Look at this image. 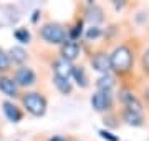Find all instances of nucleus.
Segmentation results:
<instances>
[{"label":"nucleus","instance_id":"f257e3e1","mask_svg":"<svg viewBox=\"0 0 149 141\" xmlns=\"http://www.w3.org/2000/svg\"><path fill=\"white\" fill-rule=\"evenodd\" d=\"M109 60H111V70L118 75H126L131 71L134 65V55L133 50L128 45H119L113 50V53H109Z\"/></svg>","mask_w":149,"mask_h":141},{"label":"nucleus","instance_id":"6e6552de","mask_svg":"<svg viewBox=\"0 0 149 141\" xmlns=\"http://www.w3.org/2000/svg\"><path fill=\"white\" fill-rule=\"evenodd\" d=\"M0 91L3 93L7 98H12V100L22 96L20 88L15 83L13 76H8V75H0Z\"/></svg>","mask_w":149,"mask_h":141},{"label":"nucleus","instance_id":"9b49d317","mask_svg":"<svg viewBox=\"0 0 149 141\" xmlns=\"http://www.w3.org/2000/svg\"><path fill=\"white\" fill-rule=\"evenodd\" d=\"M2 110H3V114H5V118L8 119V121H12V123H18V121H22V118H23V113H22V110L17 106L13 101H3L2 103Z\"/></svg>","mask_w":149,"mask_h":141},{"label":"nucleus","instance_id":"aec40b11","mask_svg":"<svg viewBox=\"0 0 149 141\" xmlns=\"http://www.w3.org/2000/svg\"><path fill=\"white\" fill-rule=\"evenodd\" d=\"M81 35H83V22H81V20H78V22H76L73 27L68 30V40L76 42Z\"/></svg>","mask_w":149,"mask_h":141},{"label":"nucleus","instance_id":"4468645a","mask_svg":"<svg viewBox=\"0 0 149 141\" xmlns=\"http://www.w3.org/2000/svg\"><path fill=\"white\" fill-rule=\"evenodd\" d=\"M8 57H10V61L13 65L23 66V63H25L27 58H28V53L23 47H12V48L8 50Z\"/></svg>","mask_w":149,"mask_h":141},{"label":"nucleus","instance_id":"412c9836","mask_svg":"<svg viewBox=\"0 0 149 141\" xmlns=\"http://www.w3.org/2000/svg\"><path fill=\"white\" fill-rule=\"evenodd\" d=\"M101 28L100 27H90V28H86V32H85V37L86 40H98V38L101 37Z\"/></svg>","mask_w":149,"mask_h":141},{"label":"nucleus","instance_id":"dca6fc26","mask_svg":"<svg viewBox=\"0 0 149 141\" xmlns=\"http://www.w3.org/2000/svg\"><path fill=\"white\" fill-rule=\"evenodd\" d=\"M113 87H114V78H113L109 73H108V75H101L96 80V88H98V91H109L111 93Z\"/></svg>","mask_w":149,"mask_h":141},{"label":"nucleus","instance_id":"7ed1b4c3","mask_svg":"<svg viewBox=\"0 0 149 141\" xmlns=\"http://www.w3.org/2000/svg\"><path fill=\"white\" fill-rule=\"evenodd\" d=\"M40 37L50 45H63L68 40V30L58 22H48L42 25Z\"/></svg>","mask_w":149,"mask_h":141},{"label":"nucleus","instance_id":"1a4fd4ad","mask_svg":"<svg viewBox=\"0 0 149 141\" xmlns=\"http://www.w3.org/2000/svg\"><path fill=\"white\" fill-rule=\"evenodd\" d=\"M52 70H53V76H56V78L71 80V70H73V65L70 63L68 60L58 57V58L52 63Z\"/></svg>","mask_w":149,"mask_h":141},{"label":"nucleus","instance_id":"ddd939ff","mask_svg":"<svg viewBox=\"0 0 149 141\" xmlns=\"http://www.w3.org/2000/svg\"><path fill=\"white\" fill-rule=\"evenodd\" d=\"M71 78H73L74 83H76L80 88H88V85H90V80H88L86 70L81 65H73V70H71Z\"/></svg>","mask_w":149,"mask_h":141},{"label":"nucleus","instance_id":"6ab92c4d","mask_svg":"<svg viewBox=\"0 0 149 141\" xmlns=\"http://www.w3.org/2000/svg\"><path fill=\"white\" fill-rule=\"evenodd\" d=\"M13 38H15L17 42H20L22 45L25 43H30V40H32V35H30V32H28L27 28H17L15 32H13Z\"/></svg>","mask_w":149,"mask_h":141},{"label":"nucleus","instance_id":"2eb2a0df","mask_svg":"<svg viewBox=\"0 0 149 141\" xmlns=\"http://www.w3.org/2000/svg\"><path fill=\"white\" fill-rule=\"evenodd\" d=\"M121 118H123V121L128 123L129 126H143V123H144L143 114L134 113V111H129V110H123Z\"/></svg>","mask_w":149,"mask_h":141},{"label":"nucleus","instance_id":"f03ea898","mask_svg":"<svg viewBox=\"0 0 149 141\" xmlns=\"http://www.w3.org/2000/svg\"><path fill=\"white\" fill-rule=\"evenodd\" d=\"M22 100V106L27 110L28 113L32 114V116H43V114L47 113V98L43 96L42 93L38 91H27L23 93L20 96Z\"/></svg>","mask_w":149,"mask_h":141},{"label":"nucleus","instance_id":"9d476101","mask_svg":"<svg viewBox=\"0 0 149 141\" xmlns=\"http://www.w3.org/2000/svg\"><path fill=\"white\" fill-rule=\"evenodd\" d=\"M78 55H80V45H78V42L66 40L63 45H60V57L68 60L70 63L78 58Z\"/></svg>","mask_w":149,"mask_h":141},{"label":"nucleus","instance_id":"f3484780","mask_svg":"<svg viewBox=\"0 0 149 141\" xmlns=\"http://www.w3.org/2000/svg\"><path fill=\"white\" fill-rule=\"evenodd\" d=\"M53 83H55V87H56V90H58L61 95H70V93L73 91V85H71L70 80H63V78L53 76Z\"/></svg>","mask_w":149,"mask_h":141},{"label":"nucleus","instance_id":"a878e982","mask_svg":"<svg viewBox=\"0 0 149 141\" xmlns=\"http://www.w3.org/2000/svg\"><path fill=\"white\" fill-rule=\"evenodd\" d=\"M144 96H146V100L149 101V87L146 88V90H144Z\"/></svg>","mask_w":149,"mask_h":141},{"label":"nucleus","instance_id":"b1692460","mask_svg":"<svg viewBox=\"0 0 149 141\" xmlns=\"http://www.w3.org/2000/svg\"><path fill=\"white\" fill-rule=\"evenodd\" d=\"M48 141H66L65 138H61V136H53V138H50Z\"/></svg>","mask_w":149,"mask_h":141},{"label":"nucleus","instance_id":"393cba45","mask_svg":"<svg viewBox=\"0 0 149 141\" xmlns=\"http://www.w3.org/2000/svg\"><path fill=\"white\" fill-rule=\"evenodd\" d=\"M38 15H40V12L37 10V12H35V13H33V18H32V22H33V23L37 22V18H38Z\"/></svg>","mask_w":149,"mask_h":141},{"label":"nucleus","instance_id":"4be33fe9","mask_svg":"<svg viewBox=\"0 0 149 141\" xmlns=\"http://www.w3.org/2000/svg\"><path fill=\"white\" fill-rule=\"evenodd\" d=\"M141 66H143V71L149 76V48L144 50L143 57H141Z\"/></svg>","mask_w":149,"mask_h":141},{"label":"nucleus","instance_id":"a211bd4d","mask_svg":"<svg viewBox=\"0 0 149 141\" xmlns=\"http://www.w3.org/2000/svg\"><path fill=\"white\" fill-rule=\"evenodd\" d=\"M10 66H12V61H10V57H8V52L0 48V73L5 75L7 71L10 70Z\"/></svg>","mask_w":149,"mask_h":141},{"label":"nucleus","instance_id":"423d86ee","mask_svg":"<svg viewBox=\"0 0 149 141\" xmlns=\"http://www.w3.org/2000/svg\"><path fill=\"white\" fill-rule=\"evenodd\" d=\"M91 106L95 111L103 113V111H109L113 108V96L109 91H96L91 96Z\"/></svg>","mask_w":149,"mask_h":141},{"label":"nucleus","instance_id":"f8f14e48","mask_svg":"<svg viewBox=\"0 0 149 141\" xmlns=\"http://www.w3.org/2000/svg\"><path fill=\"white\" fill-rule=\"evenodd\" d=\"M103 10L101 7L95 5V3H91L90 2V7H88V10H86V20L91 23V27H98V23L103 22Z\"/></svg>","mask_w":149,"mask_h":141},{"label":"nucleus","instance_id":"0eeeda50","mask_svg":"<svg viewBox=\"0 0 149 141\" xmlns=\"http://www.w3.org/2000/svg\"><path fill=\"white\" fill-rule=\"evenodd\" d=\"M91 66L96 71H100L101 75H108L111 71V60H109V53L106 52H96L91 57Z\"/></svg>","mask_w":149,"mask_h":141},{"label":"nucleus","instance_id":"5701e85b","mask_svg":"<svg viewBox=\"0 0 149 141\" xmlns=\"http://www.w3.org/2000/svg\"><path fill=\"white\" fill-rule=\"evenodd\" d=\"M98 133H100V136L103 140H106V141H119V138L116 135H113L111 131H108V130H100Z\"/></svg>","mask_w":149,"mask_h":141},{"label":"nucleus","instance_id":"39448f33","mask_svg":"<svg viewBox=\"0 0 149 141\" xmlns=\"http://www.w3.org/2000/svg\"><path fill=\"white\" fill-rule=\"evenodd\" d=\"M118 98H119V101H121L124 110H129V111L143 114V103H141V100H139L131 90L123 88L121 91H119V95H118Z\"/></svg>","mask_w":149,"mask_h":141},{"label":"nucleus","instance_id":"20e7f679","mask_svg":"<svg viewBox=\"0 0 149 141\" xmlns=\"http://www.w3.org/2000/svg\"><path fill=\"white\" fill-rule=\"evenodd\" d=\"M13 80L18 85V88H30L37 83V73L33 71V68L23 65L15 68V73H13Z\"/></svg>","mask_w":149,"mask_h":141}]
</instances>
